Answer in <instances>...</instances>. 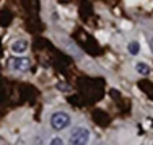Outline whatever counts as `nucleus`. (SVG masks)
Instances as JSON below:
<instances>
[{"instance_id": "4", "label": "nucleus", "mask_w": 153, "mask_h": 145, "mask_svg": "<svg viewBox=\"0 0 153 145\" xmlns=\"http://www.w3.org/2000/svg\"><path fill=\"white\" fill-rule=\"evenodd\" d=\"M10 49H12L13 54H25L28 51V41H25V39H16L15 42H12Z\"/></svg>"}, {"instance_id": "1", "label": "nucleus", "mask_w": 153, "mask_h": 145, "mask_svg": "<svg viewBox=\"0 0 153 145\" xmlns=\"http://www.w3.org/2000/svg\"><path fill=\"white\" fill-rule=\"evenodd\" d=\"M72 124V117L70 114L64 113V111H57L51 116V127L54 130H64Z\"/></svg>"}, {"instance_id": "8", "label": "nucleus", "mask_w": 153, "mask_h": 145, "mask_svg": "<svg viewBox=\"0 0 153 145\" xmlns=\"http://www.w3.org/2000/svg\"><path fill=\"white\" fill-rule=\"evenodd\" d=\"M59 90H62V91H70V86H67V83H59Z\"/></svg>"}, {"instance_id": "6", "label": "nucleus", "mask_w": 153, "mask_h": 145, "mask_svg": "<svg viewBox=\"0 0 153 145\" xmlns=\"http://www.w3.org/2000/svg\"><path fill=\"white\" fill-rule=\"evenodd\" d=\"M127 51H129V54H132V56H137L138 51H140V44H138L137 41H130L129 46H127Z\"/></svg>"}, {"instance_id": "7", "label": "nucleus", "mask_w": 153, "mask_h": 145, "mask_svg": "<svg viewBox=\"0 0 153 145\" xmlns=\"http://www.w3.org/2000/svg\"><path fill=\"white\" fill-rule=\"evenodd\" d=\"M49 145H64V140H62L60 137H54V139L49 142Z\"/></svg>"}, {"instance_id": "5", "label": "nucleus", "mask_w": 153, "mask_h": 145, "mask_svg": "<svg viewBox=\"0 0 153 145\" xmlns=\"http://www.w3.org/2000/svg\"><path fill=\"white\" fill-rule=\"evenodd\" d=\"M135 70H137V74H138V75H143V77H147V75L152 72V68H150V65H148V64H145V62H138V64L135 65Z\"/></svg>"}, {"instance_id": "9", "label": "nucleus", "mask_w": 153, "mask_h": 145, "mask_svg": "<svg viewBox=\"0 0 153 145\" xmlns=\"http://www.w3.org/2000/svg\"><path fill=\"white\" fill-rule=\"evenodd\" d=\"M150 49H152V52H153V38L150 39Z\"/></svg>"}, {"instance_id": "2", "label": "nucleus", "mask_w": 153, "mask_h": 145, "mask_svg": "<svg viewBox=\"0 0 153 145\" xmlns=\"http://www.w3.org/2000/svg\"><path fill=\"white\" fill-rule=\"evenodd\" d=\"M90 142V130L86 127H76L72 130L68 137V145H88Z\"/></svg>"}, {"instance_id": "3", "label": "nucleus", "mask_w": 153, "mask_h": 145, "mask_svg": "<svg viewBox=\"0 0 153 145\" xmlns=\"http://www.w3.org/2000/svg\"><path fill=\"white\" fill-rule=\"evenodd\" d=\"M10 65H12V68L16 72H25L31 67V60L28 59V57H13Z\"/></svg>"}]
</instances>
